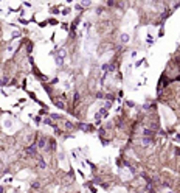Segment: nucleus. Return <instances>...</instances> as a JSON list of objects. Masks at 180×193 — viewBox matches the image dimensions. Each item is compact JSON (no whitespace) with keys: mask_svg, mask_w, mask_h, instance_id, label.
<instances>
[{"mask_svg":"<svg viewBox=\"0 0 180 193\" xmlns=\"http://www.w3.org/2000/svg\"><path fill=\"white\" fill-rule=\"evenodd\" d=\"M160 111H162V119H163L165 123H172V122L175 120V115H174L168 108H162Z\"/></svg>","mask_w":180,"mask_h":193,"instance_id":"f257e3e1","label":"nucleus"},{"mask_svg":"<svg viewBox=\"0 0 180 193\" xmlns=\"http://www.w3.org/2000/svg\"><path fill=\"white\" fill-rule=\"evenodd\" d=\"M2 128H3L5 131H8V132H13V131L16 129L14 120H13V119H9V117H5V119L2 120Z\"/></svg>","mask_w":180,"mask_h":193,"instance_id":"f03ea898","label":"nucleus"},{"mask_svg":"<svg viewBox=\"0 0 180 193\" xmlns=\"http://www.w3.org/2000/svg\"><path fill=\"white\" fill-rule=\"evenodd\" d=\"M59 162H61V165H62L64 168L67 167V156H65L64 151H59Z\"/></svg>","mask_w":180,"mask_h":193,"instance_id":"7ed1b4c3","label":"nucleus"},{"mask_svg":"<svg viewBox=\"0 0 180 193\" xmlns=\"http://www.w3.org/2000/svg\"><path fill=\"white\" fill-rule=\"evenodd\" d=\"M119 173H121V178H123V179H130V178H132V175H130L129 170H121Z\"/></svg>","mask_w":180,"mask_h":193,"instance_id":"20e7f679","label":"nucleus"},{"mask_svg":"<svg viewBox=\"0 0 180 193\" xmlns=\"http://www.w3.org/2000/svg\"><path fill=\"white\" fill-rule=\"evenodd\" d=\"M129 41H130V36H129L127 33H123V34H121V42L126 44V42H129Z\"/></svg>","mask_w":180,"mask_h":193,"instance_id":"39448f33","label":"nucleus"},{"mask_svg":"<svg viewBox=\"0 0 180 193\" xmlns=\"http://www.w3.org/2000/svg\"><path fill=\"white\" fill-rule=\"evenodd\" d=\"M11 37H13V39H19V37H20V31H19V30H14V31L11 33Z\"/></svg>","mask_w":180,"mask_h":193,"instance_id":"423d86ee","label":"nucleus"},{"mask_svg":"<svg viewBox=\"0 0 180 193\" xmlns=\"http://www.w3.org/2000/svg\"><path fill=\"white\" fill-rule=\"evenodd\" d=\"M27 153L30 154V156H34V154H36V148H34V146H30V148L27 149Z\"/></svg>","mask_w":180,"mask_h":193,"instance_id":"0eeeda50","label":"nucleus"},{"mask_svg":"<svg viewBox=\"0 0 180 193\" xmlns=\"http://www.w3.org/2000/svg\"><path fill=\"white\" fill-rule=\"evenodd\" d=\"M106 115V109H99V114H96V119H101Z\"/></svg>","mask_w":180,"mask_h":193,"instance_id":"6e6552de","label":"nucleus"},{"mask_svg":"<svg viewBox=\"0 0 180 193\" xmlns=\"http://www.w3.org/2000/svg\"><path fill=\"white\" fill-rule=\"evenodd\" d=\"M112 193H126V190H124V188H121V187H116Z\"/></svg>","mask_w":180,"mask_h":193,"instance_id":"1a4fd4ad","label":"nucleus"},{"mask_svg":"<svg viewBox=\"0 0 180 193\" xmlns=\"http://www.w3.org/2000/svg\"><path fill=\"white\" fill-rule=\"evenodd\" d=\"M37 145H39V148H44V146H45V139L42 137L41 140H39V142H37Z\"/></svg>","mask_w":180,"mask_h":193,"instance_id":"9d476101","label":"nucleus"},{"mask_svg":"<svg viewBox=\"0 0 180 193\" xmlns=\"http://www.w3.org/2000/svg\"><path fill=\"white\" fill-rule=\"evenodd\" d=\"M39 167H41V168H45V167H47V164H45V160H44V159L39 160Z\"/></svg>","mask_w":180,"mask_h":193,"instance_id":"9b49d317","label":"nucleus"},{"mask_svg":"<svg viewBox=\"0 0 180 193\" xmlns=\"http://www.w3.org/2000/svg\"><path fill=\"white\" fill-rule=\"evenodd\" d=\"M151 143H152V140H151V139H146V137L143 139V145H151Z\"/></svg>","mask_w":180,"mask_h":193,"instance_id":"f8f14e48","label":"nucleus"},{"mask_svg":"<svg viewBox=\"0 0 180 193\" xmlns=\"http://www.w3.org/2000/svg\"><path fill=\"white\" fill-rule=\"evenodd\" d=\"M166 193H172V191H166Z\"/></svg>","mask_w":180,"mask_h":193,"instance_id":"ddd939ff","label":"nucleus"}]
</instances>
